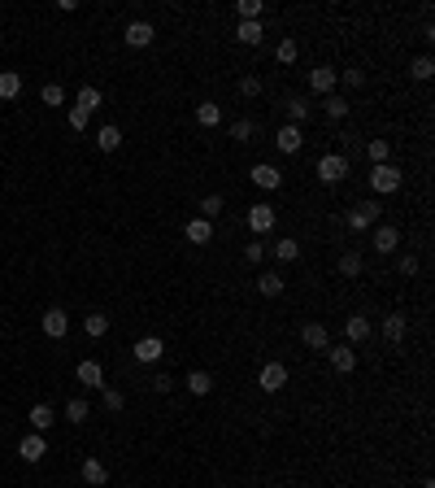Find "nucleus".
<instances>
[{"label":"nucleus","mask_w":435,"mask_h":488,"mask_svg":"<svg viewBox=\"0 0 435 488\" xmlns=\"http://www.w3.org/2000/svg\"><path fill=\"white\" fill-rule=\"evenodd\" d=\"M400 184H405V170L400 166H392V162L370 166V192L374 196H392V192H400Z\"/></svg>","instance_id":"f257e3e1"},{"label":"nucleus","mask_w":435,"mask_h":488,"mask_svg":"<svg viewBox=\"0 0 435 488\" xmlns=\"http://www.w3.org/2000/svg\"><path fill=\"white\" fill-rule=\"evenodd\" d=\"M278 227V210H274V205H266V201H257V205H248V231H252V236H270V231Z\"/></svg>","instance_id":"f03ea898"},{"label":"nucleus","mask_w":435,"mask_h":488,"mask_svg":"<svg viewBox=\"0 0 435 488\" xmlns=\"http://www.w3.org/2000/svg\"><path fill=\"white\" fill-rule=\"evenodd\" d=\"M379 214H383L379 196H370V201H357L353 210H348V227H353V231H370V227L379 222Z\"/></svg>","instance_id":"7ed1b4c3"},{"label":"nucleus","mask_w":435,"mask_h":488,"mask_svg":"<svg viewBox=\"0 0 435 488\" xmlns=\"http://www.w3.org/2000/svg\"><path fill=\"white\" fill-rule=\"evenodd\" d=\"M318 179H322V184H344V179H348V157H344V153H326V157H318Z\"/></svg>","instance_id":"20e7f679"},{"label":"nucleus","mask_w":435,"mask_h":488,"mask_svg":"<svg viewBox=\"0 0 435 488\" xmlns=\"http://www.w3.org/2000/svg\"><path fill=\"white\" fill-rule=\"evenodd\" d=\"M283 383H288V367L283 362H266L257 371V388L262 393H283Z\"/></svg>","instance_id":"39448f33"},{"label":"nucleus","mask_w":435,"mask_h":488,"mask_svg":"<svg viewBox=\"0 0 435 488\" xmlns=\"http://www.w3.org/2000/svg\"><path fill=\"white\" fill-rule=\"evenodd\" d=\"M310 88H314L318 96H331V92L340 88V70H336V66H314V70H310Z\"/></svg>","instance_id":"423d86ee"},{"label":"nucleus","mask_w":435,"mask_h":488,"mask_svg":"<svg viewBox=\"0 0 435 488\" xmlns=\"http://www.w3.org/2000/svg\"><path fill=\"white\" fill-rule=\"evenodd\" d=\"M248 174H252V184H257V188H266V192H278V188H283V170H278V166H270V162H257Z\"/></svg>","instance_id":"0eeeda50"},{"label":"nucleus","mask_w":435,"mask_h":488,"mask_svg":"<svg viewBox=\"0 0 435 488\" xmlns=\"http://www.w3.org/2000/svg\"><path fill=\"white\" fill-rule=\"evenodd\" d=\"M300 345L314 349V353H326V349H331V331H326L322 323H305V327H300Z\"/></svg>","instance_id":"6e6552de"},{"label":"nucleus","mask_w":435,"mask_h":488,"mask_svg":"<svg viewBox=\"0 0 435 488\" xmlns=\"http://www.w3.org/2000/svg\"><path fill=\"white\" fill-rule=\"evenodd\" d=\"M326 357H331V371H336V375H353L357 371V353L348 345H331Z\"/></svg>","instance_id":"1a4fd4ad"},{"label":"nucleus","mask_w":435,"mask_h":488,"mask_svg":"<svg viewBox=\"0 0 435 488\" xmlns=\"http://www.w3.org/2000/svg\"><path fill=\"white\" fill-rule=\"evenodd\" d=\"M152 35H157V31H152V22H126V48H148L152 44Z\"/></svg>","instance_id":"9d476101"},{"label":"nucleus","mask_w":435,"mask_h":488,"mask_svg":"<svg viewBox=\"0 0 435 488\" xmlns=\"http://www.w3.org/2000/svg\"><path fill=\"white\" fill-rule=\"evenodd\" d=\"M66 331H70V314L66 310H44V336L66 340Z\"/></svg>","instance_id":"9b49d317"},{"label":"nucleus","mask_w":435,"mask_h":488,"mask_svg":"<svg viewBox=\"0 0 435 488\" xmlns=\"http://www.w3.org/2000/svg\"><path fill=\"white\" fill-rule=\"evenodd\" d=\"M44 453H48V445H44L39 432H31V436H22V441H18V458L22 462H39Z\"/></svg>","instance_id":"f8f14e48"},{"label":"nucleus","mask_w":435,"mask_h":488,"mask_svg":"<svg viewBox=\"0 0 435 488\" xmlns=\"http://www.w3.org/2000/svg\"><path fill=\"white\" fill-rule=\"evenodd\" d=\"M396 249H400V231L388 227V222L374 227V253H383V258H388V253H396Z\"/></svg>","instance_id":"ddd939ff"},{"label":"nucleus","mask_w":435,"mask_h":488,"mask_svg":"<svg viewBox=\"0 0 435 488\" xmlns=\"http://www.w3.org/2000/svg\"><path fill=\"white\" fill-rule=\"evenodd\" d=\"M370 331H374V327H370V319H366V314H353V319L344 323L348 345H366V340H370Z\"/></svg>","instance_id":"4468645a"},{"label":"nucleus","mask_w":435,"mask_h":488,"mask_svg":"<svg viewBox=\"0 0 435 488\" xmlns=\"http://www.w3.org/2000/svg\"><path fill=\"white\" fill-rule=\"evenodd\" d=\"M74 375H79V383H83V388H105V371H100V362H92V357L74 367Z\"/></svg>","instance_id":"2eb2a0df"},{"label":"nucleus","mask_w":435,"mask_h":488,"mask_svg":"<svg viewBox=\"0 0 435 488\" xmlns=\"http://www.w3.org/2000/svg\"><path fill=\"white\" fill-rule=\"evenodd\" d=\"M274 144H278V153H300V144H305V131L300 126H278V136H274Z\"/></svg>","instance_id":"dca6fc26"},{"label":"nucleus","mask_w":435,"mask_h":488,"mask_svg":"<svg viewBox=\"0 0 435 488\" xmlns=\"http://www.w3.org/2000/svg\"><path fill=\"white\" fill-rule=\"evenodd\" d=\"M405 327H409V319H405L400 310H396V314H388V319H383V340H388V345L396 349V345L405 340Z\"/></svg>","instance_id":"f3484780"},{"label":"nucleus","mask_w":435,"mask_h":488,"mask_svg":"<svg viewBox=\"0 0 435 488\" xmlns=\"http://www.w3.org/2000/svg\"><path fill=\"white\" fill-rule=\"evenodd\" d=\"M183 236H188V244H209V240H214V222H209V218H192V222L183 227Z\"/></svg>","instance_id":"a211bd4d"},{"label":"nucleus","mask_w":435,"mask_h":488,"mask_svg":"<svg viewBox=\"0 0 435 488\" xmlns=\"http://www.w3.org/2000/svg\"><path fill=\"white\" fill-rule=\"evenodd\" d=\"M283 288H288V279L278 275V270H262L257 275V292L262 297H283Z\"/></svg>","instance_id":"6ab92c4d"},{"label":"nucleus","mask_w":435,"mask_h":488,"mask_svg":"<svg viewBox=\"0 0 435 488\" xmlns=\"http://www.w3.org/2000/svg\"><path fill=\"white\" fill-rule=\"evenodd\" d=\"M161 353H166V340H161V336H144V340L135 345V362H157Z\"/></svg>","instance_id":"aec40b11"},{"label":"nucleus","mask_w":435,"mask_h":488,"mask_svg":"<svg viewBox=\"0 0 435 488\" xmlns=\"http://www.w3.org/2000/svg\"><path fill=\"white\" fill-rule=\"evenodd\" d=\"M196 122L204 126V131H214V126L222 122V105H218V100H200V105H196Z\"/></svg>","instance_id":"412c9836"},{"label":"nucleus","mask_w":435,"mask_h":488,"mask_svg":"<svg viewBox=\"0 0 435 488\" xmlns=\"http://www.w3.org/2000/svg\"><path fill=\"white\" fill-rule=\"evenodd\" d=\"M322 114H326L331 122H344V118H348V96H340V92L322 96Z\"/></svg>","instance_id":"4be33fe9"},{"label":"nucleus","mask_w":435,"mask_h":488,"mask_svg":"<svg viewBox=\"0 0 435 488\" xmlns=\"http://www.w3.org/2000/svg\"><path fill=\"white\" fill-rule=\"evenodd\" d=\"M188 393L192 397H209L214 393V375L209 371H188Z\"/></svg>","instance_id":"5701e85b"},{"label":"nucleus","mask_w":435,"mask_h":488,"mask_svg":"<svg viewBox=\"0 0 435 488\" xmlns=\"http://www.w3.org/2000/svg\"><path fill=\"white\" fill-rule=\"evenodd\" d=\"M235 40L248 44V48H257V44L266 40V27H262V22H240V27H235Z\"/></svg>","instance_id":"b1692460"},{"label":"nucleus","mask_w":435,"mask_h":488,"mask_svg":"<svg viewBox=\"0 0 435 488\" xmlns=\"http://www.w3.org/2000/svg\"><path fill=\"white\" fill-rule=\"evenodd\" d=\"M57 423V410L53 405H48V401H39V405H31V427L35 432H48V427H53Z\"/></svg>","instance_id":"393cba45"},{"label":"nucleus","mask_w":435,"mask_h":488,"mask_svg":"<svg viewBox=\"0 0 435 488\" xmlns=\"http://www.w3.org/2000/svg\"><path fill=\"white\" fill-rule=\"evenodd\" d=\"M109 480V471H105V462L100 458H83V484H92V488H100Z\"/></svg>","instance_id":"a878e982"},{"label":"nucleus","mask_w":435,"mask_h":488,"mask_svg":"<svg viewBox=\"0 0 435 488\" xmlns=\"http://www.w3.org/2000/svg\"><path fill=\"white\" fill-rule=\"evenodd\" d=\"M96 148L100 153H118L122 148V131H118V126H100V131H96Z\"/></svg>","instance_id":"bb28decb"},{"label":"nucleus","mask_w":435,"mask_h":488,"mask_svg":"<svg viewBox=\"0 0 435 488\" xmlns=\"http://www.w3.org/2000/svg\"><path fill=\"white\" fill-rule=\"evenodd\" d=\"M362 266H366V262H362V253H357V249H344V253H340V275H344V279H357V275H362Z\"/></svg>","instance_id":"cd10ccee"},{"label":"nucleus","mask_w":435,"mask_h":488,"mask_svg":"<svg viewBox=\"0 0 435 488\" xmlns=\"http://www.w3.org/2000/svg\"><path fill=\"white\" fill-rule=\"evenodd\" d=\"M22 92V74L18 70H0V100H13Z\"/></svg>","instance_id":"c85d7f7f"},{"label":"nucleus","mask_w":435,"mask_h":488,"mask_svg":"<svg viewBox=\"0 0 435 488\" xmlns=\"http://www.w3.org/2000/svg\"><path fill=\"white\" fill-rule=\"evenodd\" d=\"M274 258H278V262H296V258H300V240H296V236L274 240Z\"/></svg>","instance_id":"c756f323"},{"label":"nucleus","mask_w":435,"mask_h":488,"mask_svg":"<svg viewBox=\"0 0 435 488\" xmlns=\"http://www.w3.org/2000/svg\"><path fill=\"white\" fill-rule=\"evenodd\" d=\"M288 118H292V126H305V122H310V100H305V96H288Z\"/></svg>","instance_id":"7c9ffc66"},{"label":"nucleus","mask_w":435,"mask_h":488,"mask_svg":"<svg viewBox=\"0 0 435 488\" xmlns=\"http://www.w3.org/2000/svg\"><path fill=\"white\" fill-rule=\"evenodd\" d=\"M100 105H105V96H100V88H92V83H87V88H79V109H83V114H96Z\"/></svg>","instance_id":"2f4dec72"},{"label":"nucleus","mask_w":435,"mask_h":488,"mask_svg":"<svg viewBox=\"0 0 435 488\" xmlns=\"http://www.w3.org/2000/svg\"><path fill=\"white\" fill-rule=\"evenodd\" d=\"M296 57H300V44H296L292 35H288V40H278V48H274V61H278V66H292Z\"/></svg>","instance_id":"473e14b6"},{"label":"nucleus","mask_w":435,"mask_h":488,"mask_svg":"<svg viewBox=\"0 0 435 488\" xmlns=\"http://www.w3.org/2000/svg\"><path fill=\"white\" fill-rule=\"evenodd\" d=\"M83 331H87L92 340H100V336L109 331V314H100V310H96V314H87V319H83Z\"/></svg>","instance_id":"72a5a7b5"},{"label":"nucleus","mask_w":435,"mask_h":488,"mask_svg":"<svg viewBox=\"0 0 435 488\" xmlns=\"http://www.w3.org/2000/svg\"><path fill=\"white\" fill-rule=\"evenodd\" d=\"M409 74H414V79H418V83H427V79H431V74H435V61H431V57L422 53V57H414V61H409Z\"/></svg>","instance_id":"f704fd0d"},{"label":"nucleus","mask_w":435,"mask_h":488,"mask_svg":"<svg viewBox=\"0 0 435 488\" xmlns=\"http://www.w3.org/2000/svg\"><path fill=\"white\" fill-rule=\"evenodd\" d=\"M87 415H92V405H87L83 397H74V401H66V419H70V423H87Z\"/></svg>","instance_id":"c9c22d12"},{"label":"nucleus","mask_w":435,"mask_h":488,"mask_svg":"<svg viewBox=\"0 0 435 488\" xmlns=\"http://www.w3.org/2000/svg\"><path fill=\"white\" fill-rule=\"evenodd\" d=\"M235 13H240L244 22H262L266 5H262V0H240V5H235Z\"/></svg>","instance_id":"e433bc0d"},{"label":"nucleus","mask_w":435,"mask_h":488,"mask_svg":"<svg viewBox=\"0 0 435 488\" xmlns=\"http://www.w3.org/2000/svg\"><path fill=\"white\" fill-rule=\"evenodd\" d=\"M388 153H392V148H388V140H370V144H366L370 166H383V162H388Z\"/></svg>","instance_id":"4c0bfd02"},{"label":"nucleus","mask_w":435,"mask_h":488,"mask_svg":"<svg viewBox=\"0 0 435 488\" xmlns=\"http://www.w3.org/2000/svg\"><path fill=\"white\" fill-rule=\"evenodd\" d=\"M39 96H44V105H53V109H57V105H66V88H61V83H44V92H39Z\"/></svg>","instance_id":"58836bf2"},{"label":"nucleus","mask_w":435,"mask_h":488,"mask_svg":"<svg viewBox=\"0 0 435 488\" xmlns=\"http://www.w3.org/2000/svg\"><path fill=\"white\" fill-rule=\"evenodd\" d=\"M222 214V192H209L200 201V218H218Z\"/></svg>","instance_id":"ea45409f"},{"label":"nucleus","mask_w":435,"mask_h":488,"mask_svg":"<svg viewBox=\"0 0 435 488\" xmlns=\"http://www.w3.org/2000/svg\"><path fill=\"white\" fill-rule=\"evenodd\" d=\"M262 92H266V83L257 79V74H244V79H240V96L252 100V96H262Z\"/></svg>","instance_id":"a19ab883"},{"label":"nucleus","mask_w":435,"mask_h":488,"mask_svg":"<svg viewBox=\"0 0 435 488\" xmlns=\"http://www.w3.org/2000/svg\"><path fill=\"white\" fill-rule=\"evenodd\" d=\"M252 131H257V126H252L248 118H240V122L231 126V140H235V144H248V140H252Z\"/></svg>","instance_id":"79ce46f5"},{"label":"nucleus","mask_w":435,"mask_h":488,"mask_svg":"<svg viewBox=\"0 0 435 488\" xmlns=\"http://www.w3.org/2000/svg\"><path fill=\"white\" fill-rule=\"evenodd\" d=\"M100 393H105V410H109V415H118V410L126 405V397H122L118 388H100Z\"/></svg>","instance_id":"37998d69"},{"label":"nucleus","mask_w":435,"mask_h":488,"mask_svg":"<svg viewBox=\"0 0 435 488\" xmlns=\"http://www.w3.org/2000/svg\"><path fill=\"white\" fill-rule=\"evenodd\" d=\"M244 258H248V262H262V258H266V240H248V244H244Z\"/></svg>","instance_id":"c03bdc74"},{"label":"nucleus","mask_w":435,"mask_h":488,"mask_svg":"<svg viewBox=\"0 0 435 488\" xmlns=\"http://www.w3.org/2000/svg\"><path fill=\"white\" fill-rule=\"evenodd\" d=\"M396 270H400L405 279H414V275H418V258H414V253H405V258L396 262Z\"/></svg>","instance_id":"a18cd8bd"},{"label":"nucleus","mask_w":435,"mask_h":488,"mask_svg":"<svg viewBox=\"0 0 435 488\" xmlns=\"http://www.w3.org/2000/svg\"><path fill=\"white\" fill-rule=\"evenodd\" d=\"M87 118H92V114H83L79 105H74V109H70V126H74V131H83V126H87Z\"/></svg>","instance_id":"49530a36"},{"label":"nucleus","mask_w":435,"mask_h":488,"mask_svg":"<svg viewBox=\"0 0 435 488\" xmlns=\"http://www.w3.org/2000/svg\"><path fill=\"white\" fill-rule=\"evenodd\" d=\"M170 388H174L170 375H152V393H170Z\"/></svg>","instance_id":"de8ad7c7"},{"label":"nucleus","mask_w":435,"mask_h":488,"mask_svg":"<svg viewBox=\"0 0 435 488\" xmlns=\"http://www.w3.org/2000/svg\"><path fill=\"white\" fill-rule=\"evenodd\" d=\"M344 83H348V88H362L366 74H362V70H344Z\"/></svg>","instance_id":"09e8293b"}]
</instances>
